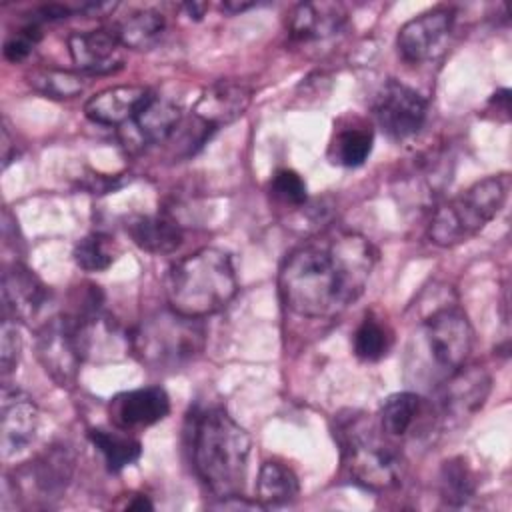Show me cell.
Instances as JSON below:
<instances>
[{"label":"cell","mask_w":512,"mask_h":512,"mask_svg":"<svg viewBox=\"0 0 512 512\" xmlns=\"http://www.w3.org/2000/svg\"><path fill=\"white\" fill-rule=\"evenodd\" d=\"M378 252L352 230L320 232L284 258L278 272L282 302L304 318H332L356 302L372 276Z\"/></svg>","instance_id":"obj_1"},{"label":"cell","mask_w":512,"mask_h":512,"mask_svg":"<svg viewBox=\"0 0 512 512\" xmlns=\"http://www.w3.org/2000/svg\"><path fill=\"white\" fill-rule=\"evenodd\" d=\"M192 466L202 484L216 496H238L246 482L250 436L222 406L194 410L188 428Z\"/></svg>","instance_id":"obj_2"},{"label":"cell","mask_w":512,"mask_h":512,"mask_svg":"<svg viewBox=\"0 0 512 512\" xmlns=\"http://www.w3.org/2000/svg\"><path fill=\"white\" fill-rule=\"evenodd\" d=\"M474 332L458 306H442L428 314L406 346L404 374L408 382L436 388L466 364Z\"/></svg>","instance_id":"obj_3"},{"label":"cell","mask_w":512,"mask_h":512,"mask_svg":"<svg viewBox=\"0 0 512 512\" xmlns=\"http://www.w3.org/2000/svg\"><path fill=\"white\" fill-rule=\"evenodd\" d=\"M168 306L184 316L204 318L226 308L238 292L228 252L200 248L170 266L164 280Z\"/></svg>","instance_id":"obj_4"},{"label":"cell","mask_w":512,"mask_h":512,"mask_svg":"<svg viewBox=\"0 0 512 512\" xmlns=\"http://www.w3.org/2000/svg\"><path fill=\"white\" fill-rule=\"evenodd\" d=\"M206 344L202 318L184 316L168 306L148 314L132 332L130 346L138 360L156 370H176L198 358Z\"/></svg>","instance_id":"obj_5"},{"label":"cell","mask_w":512,"mask_h":512,"mask_svg":"<svg viewBox=\"0 0 512 512\" xmlns=\"http://www.w3.org/2000/svg\"><path fill=\"white\" fill-rule=\"evenodd\" d=\"M342 464L350 478L368 490L394 488L404 472V460L392 440L370 420L348 416L338 426Z\"/></svg>","instance_id":"obj_6"},{"label":"cell","mask_w":512,"mask_h":512,"mask_svg":"<svg viewBox=\"0 0 512 512\" xmlns=\"http://www.w3.org/2000/svg\"><path fill=\"white\" fill-rule=\"evenodd\" d=\"M508 188V176H488L442 202L428 224L430 242L452 248L476 236L502 210Z\"/></svg>","instance_id":"obj_7"},{"label":"cell","mask_w":512,"mask_h":512,"mask_svg":"<svg viewBox=\"0 0 512 512\" xmlns=\"http://www.w3.org/2000/svg\"><path fill=\"white\" fill-rule=\"evenodd\" d=\"M36 354L58 386L74 384L80 364L88 356L82 322L66 312L46 320L38 330Z\"/></svg>","instance_id":"obj_8"},{"label":"cell","mask_w":512,"mask_h":512,"mask_svg":"<svg viewBox=\"0 0 512 512\" xmlns=\"http://www.w3.org/2000/svg\"><path fill=\"white\" fill-rule=\"evenodd\" d=\"M372 116L386 138L406 142L424 126L426 100L408 84L390 78L374 92Z\"/></svg>","instance_id":"obj_9"},{"label":"cell","mask_w":512,"mask_h":512,"mask_svg":"<svg viewBox=\"0 0 512 512\" xmlns=\"http://www.w3.org/2000/svg\"><path fill=\"white\" fill-rule=\"evenodd\" d=\"M490 390V374L484 368L464 364L434 388L432 412L444 424H460L484 406Z\"/></svg>","instance_id":"obj_10"},{"label":"cell","mask_w":512,"mask_h":512,"mask_svg":"<svg viewBox=\"0 0 512 512\" xmlns=\"http://www.w3.org/2000/svg\"><path fill=\"white\" fill-rule=\"evenodd\" d=\"M452 20V10L442 6L408 20L396 36L400 58L408 64H422L438 58L448 46Z\"/></svg>","instance_id":"obj_11"},{"label":"cell","mask_w":512,"mask_h":512,"mask_svg":"<svg viewBox=\"0 0 512 512\" xmlns=\"http://www.w3.org/2000/svg\"><path fill=\"white\" fill-rule=\"evenodd\" d=\"M182 122V110L170 98L150 94L140 110L120 126V140L124 148L136 152L148 146L166 142Z\"/></svg>","instance_id":"obj_12"},{"label":"cell","mask_w":512,"mask_h":512,"mask_svg":"<svg viewBox=\"0 0 512 512\" xmlns=\"http://www.w3.org/2000/svg\"><path fill=\"white\" fill-rule=\"evenodd\" d=\"M40 422L36 402L20 388H2L0 406V448L2 456L10 458L28 448L34 440Z\"/></svg>","instance_id":"obj_13"},{"label":"cell","mask_w":512,"mask_h":512,"mask_svg":"<svg viewBox=\"0 0 512 512\" xmlns=\"http://www.w3.org/2000/svg\"><path fill=\"white\" fill-rule=\"evenodd\" d=\"M2 300L8 320L32 324L48 306L50 290L30 268L12 264L2 276Z\"/></svg>","instance_id":"obj_14"},{"label":"cell","mask_w":512,"mask_h":512,"mask_svg":"<svg viewBox=\"0 0 512 512\" xmlns=\"http://www.w3.org/2000/svg\"><path fill=\"white\" fill-rule=\"evenodd\" d=\"M170 412V398L160 386H146L122 392L110 400L108 416L114 428L124 432L158 424Z\"/></svg>","instance_id":"obj_15"},{"label":"cell","mask_w":512,"mask_h":512,"mask_svg":"<svg viewBox=\"0 0 512 512\" xmlns=\"http://www.w3.org/2000/svg\"><path fill=\"white\" fill-rule=\"evenodd\" d=\"M252 102V90L238 80H218L196 100L192 114L210 130L238 120Z\"/></svg>","instance_id":"obj_16"},{"label":"cell","mask_w":512,"mask_h":512,"mask_svg":"<svg viewBox=\"0 0 512 512\" xmlns=\"http://www.w3.org/2000/svg\"><path fill=\"white\" fill-rule=\"evenodd\" d=\"M66 44L70 58L80 72L104 74L122 66V44L110 28L72 32Z\"/></svg>","instance_id":"obj_17"},{"label":"cell","mask_w":512,"mask_h":512,"mask_svg":"<svg viewBox=\"0 0 512 512\" xmlns=\"http://www.w3.org/2000/svg\"><path fill=\"white\" fill-rule=\"evenodd\" d=\"M346 20L340 2H302L288 16V32L298 42H322L336 36Z\"/></svg>","instance_id":"obj_18"},{"label":"cell","mask_w":512,"mask_h":512,"mask_svg":"<svg viewBox=\"0 0 512 512\" xmlns=\"http://www.w3.org/2000/svg\"><path fill=\"white\" fill-rule=\"evenodd\" d=\"M74 472V454L68 446L56 444L46 448L34 462L22 470L20 484L34 490L38 498L60 494Z\"/></svg>","instance_id":"obj_19"},{"label":"cell","mask_w":512,"mask_h":512,"mask_svg":"<svg viewBox=\"0 0 512 512\" xmlns=\"http://www.w3.org/2000/svg\"><path fill=\"white\" fill-rule=\"evenodd\" d=\"M152 92L140 84H122L96 92L84 104V114L94 124L124 126Z\"/></svg>","instance_id":"obj_20"},{"label":"cell","mask_w":512,"mask_h":512,"mask_svg":"<svg viewBox=\"0 0 512 512\" xmlns=\"http://www.w3.org/2000/svg\"><path fill=\"white\" fill-rule=\"evenodd\" d=\"M426 416H434L432 404L426 402L418 392L406 390L390 394L378 412V428L390 440H402L414 434Z\"/></svg>","instance_id":"obj_21"},{"label":"cell","mask_w":512,"mask_h":512,"mask_svg":"<svg viewBox=\"0 0 512 512\" xmlns=\"http://www.w3.org/2000/svg\"><path fill=\"white\" fill-rule=\"evenodd\" d=\"M132 242L150 254H172L182 244L178 222L166 214H138L126 222Z\"/></svg>","instance_id":"obj_22"},{"label":"cell","mask_w":512,"mask_h":512,"mask_svg":"<svg viewBox=\"0 0 512 512\" xmlns=\"http://www.w3.org/2000/svg\"><path fill=\"white\" fill-rule=\"evenodd\" d=\"M110 30L116 34L118 42L124 48L144 52L152 50L162 40L166 20L158 10L144 8L120 18Z\"/></svg>","instance_id":"obj_23"},{"label":"cell","mask_w":512,"mask_h":512,"mask_svg":"<svg viewBox=\"0 0 512 512\" xmlns=\"http://www.w3.org/2000/svg\"><path fill=\"white\" fill-rule=\"evenodd\" d=\"M298 494L300 482L290 466L278 460H268L260 466L256 480V496L264 508L290 504L292 500H296Z\"/></svg>","instance_id":"obj_24"},{"label":"cell","mask_w":512,"mask_h":512,"mask_svg":"<svg viewBox=\"0 0 512 512\" xmlns=\"http://www.w3.org/2000/svg\"><path fill=\"white\" fill-rule=\"evenodd\" d=\"M88 438L92 446L102 454L104 464L110 472H120L126 466L134 464L140 454H142V444L128 432L114 428V430H104V428H92L88 432Z\"/></svg>","instance_id":"obj_25"},{"label":"cell","mask_w":512,"mask_h":512,"mask_svg":"<svg viewBox=\"0 0 512 512\" xmlns=\"http://www.w3.org/2000/svg\"><path fill=\"white\" fill-rule=\"evenodd\" d=\"M372 130L366 124H352L338 128L332 136L328 158L332 164L344 166V168H356L362 166L370 152H372Z\"/></svg>","instance_id":"obj_26"},{"label":"cell","mask_w":512,"mask_h":512,"mask_svg":"<svg viewBox=\"0 0 512 512\" xmlns=\"http://www.w3.org/2000/svg\"><path fill=\"white\" fill-rule=\"evenodd\" d=\"M26 78H28V84L36 92H40L48 98H56V100L76 98L78 94L84 92V86H86L84 78L78 72L50 68V66L34 68Z\"/></svg>","instance_id":"obj_27"},{"label":"cell","mask_w":512,"mask_h":512,"mask_svg":"<svg viewBox=\"0 0 512 512\" xmlns=\"http://www.w3.org/2000/svg\"><path fill=\"white\" fill-rule=\"evenodd\" d=\"M118 244L114 238L102 232L86 234L82 240L74 246V262L84 272H102L112 266V262L118 258Z\"/></svg>","instance_id":"obj_28"},{"label":"cell","mask_w":512,"mask_h":512,"mask_svg":"<svg viewBox=\"0 0 512 512\" xmlns=\"http://www.w3.org/2000/svg\"><path fill=\"white\" fill-rule=\"evenodd\" d=\"M392 342V330L378 318L366 316L352 336V350L364 362H378L390 352Z\"/></svg>","instance_id":"obj_29"},{"label":"cell","mask_w":512,"mask_h":512,"mask_svg":"<svg viewBox=\"0 0 512 512\" xmlns=\"http://www.w3.org/2000/svg\"><path fill=\"white\" fill-rule=\"evenodd\" d=\"M476 490L474 474L468 468L466 460L462 456L450 458L442 464L440 470V494L442 500L450 506H462L466 504Z\"/></svg>","instance_id":"obj_30"},{"label":"cell","mask_w":512,"mask_h":512,"mask_svg":"<svg viewBox=\"0 0 512 512\" xmlns=\"http://www.w3.org/2000/svg\"><path fill=\"white\" fill-rule=\"evenodd\" d=\"M270 194L276 202L290 208H302L308 200V188L302 176L290 168L278 170L270 180Z\"/></svg>","instance_id":"obj_31"},{"label":"cell","mask_w":512,"mask_h":512,"mask_svg":"<svg viewBox=\"0 0 512 512\" xmlns=\"http://www.w3.org/2000/svg\"><path fill=\"white\" fill-rule=\"evenodd\" d=\"M40 24L28 22L24 28H20L16 34H12L4 42V58L8 62H22L24 58L30 56L34 44L40 40Z\"/></svg>","instance_id":"obj_32"},{"label":"cell","mask_w":512,"mask_h":512,"mask_svg":"<svg viewBox=\"0 0 512 512\" xmlns=\"http://www.w3.org/2000/svg\"><path fill=\"white\" fill-rule=\"evenodd\" d=\"M22 352V338L18 332L16 322L4 318L2 322V332H0V364H2V374H8L16 368Z\"/></svg>","instance_id":"obj_33"},{"label":"cell","mask_w":512,"mask_h":512,"mask_svg":"<svg viewBox=\"0 0 512 512\" xmlns=\"http://www.w3.org/2000/svg\"><path fill=\"white\" fill-rule=\"evenodd\" d=\"M186 12H188V16L192 18H202L204 16V10L208 8V4H202V2H188V4H184L182 6Z\"/></svg>","instance_id":"obj_34"},{"label":"cell","mask_w":512,"mask_h":512,"mask_svg":"<svg viewBox=\"0 0 512 512\" xmlns=\"http://www.w3.org/2000/svg\"><path fill=\"white\" fill-rule=\"evenodd\" d=\"M126 508L128 510H144V508H152V502L146 498V496H136L132 502H128L126 504Z\"/></svg>","instance_id":"obj_35"},{"label":"cell","mask_w":512,"mask_h":512,"mask_svg":"<svg viewBox=\"0 0 512 512\" xmlns=\"http://www.w3.org/2000/svg\"><path fill=\"white\" fill-rule=\"evenodd\" d=\"M254 4H242V2H224L222 4V8L224 10H228V12H242V10H248V8H252Z\"/></svg>","instance_id":"obj_36"}]
</instances>
